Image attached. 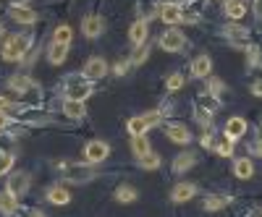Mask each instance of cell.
<instances>
[{
  "mask_svg": "<svg viewBox=\"0 0 262 217\" xmlns=\"http://www.w3.org/2000/svg\"><path fill=\"white\" fill-rule=\"evenodd\" d=\"M29 45H32V37L29 34H16L8 39V45L3 47V58L6 60H21L24 58V53H29Z\"/></svg>",
  "mask_w": 262,
  "mask_h": 217,
  "instance_id": "obj_1",
  "label": "cell"
},
{
  "mask_svg": "<svg viewBox=\"0 0 262 217\" xmlns=\"http://www.w3.org/2000/svg\"><path fill=\"white\" fill-rule=\"evenodd\" d=\"M92 81L90 79H79V76H74V79H69V86H66V94H69V100H76V102H84L86 97L92 94Z\"/></svg>",
  "mask_w": 262,
  "mask_h": 217,
  "instance_id": "obj_2",
  "label": "cell"
},
{
  "mask_svg": "<svg viewBox=\"0 0 262 217\" xmlns=\"http://www.w3.org/2000/svg\"><path fill=\"white\" fill-rule=\"evenodd\" d=\"M160 47H163L165 53H181V50L186 47V37H184V32H179V29H168V32H163V37H160Z\"/></svg>",
  "mask_w": 262,
  "mask_h": 217,
  "instance_id": "obj_3",
  "label": "cell"
},
{
  "mask_svg": "<svg viewBox=\"0 0 262 217\" xmlns=\"http://www.w3.org/2000/svg\"><path fill=\"white\" fill-rule=\"evenodd\" d=\"M107 155H111V147H107L105 141H90V144H86V149H84V160L92 162V165L105 162Z\"/></svg>",
  "mask_w": 262,
  "mask_h": 217,
  "instance_id": "obj_4",
  "label": "cell"
},
{
  "mask_svg": "<svg viewBox=\"0 0 262 217\" xmlns=\"http://www.w3.org/2000/svg\"><path fill=\"white\" fill-rule=\"evenodd\" d=\"M60 170L66 173V181H71V183H84V181L95 178V170H92V167H81V165H60Z\"/></svg>",
  "mask_w": 262,
  "mask_h": 217,
  "instance_id": "obj_5",
  "label": "cell"
},
{
  "mask_svg": "<svg viewBox=\"0 0 262 217\" xmlns=\"http://www.w3.org/2000/svg\"><path fill=\"white\" fill-rule=\"evenodd\" d=\"M8 194H13V197H24V194L29 191V173H13V176L8 178Z\"/></svg>",
  "mask_w": 262,
  "mask_h": 217,
  "instance_id": "obj_6",
  "label": "cell"
},
{
  "mask_svg": "<svg viewBox=\"0 0 262 217\" xmlns=\"http://www.w3.org/2000/svg\"><path fill=\"white\" fill-rule=\"evenodd\" d=\"M247 134V118H242V115H233V118H228L226 120V128H223V136H228V139H242Z\"/></svg>",
  "mask_w": 262,
  "mask_h": 217,
  "instance_id": "obj_7",
  "label": "cell"
},
{
  "mask_svg": "<svg viewBox=\"0 0 262 217\" xmlns=\"http://www.w3.org/2000/svg\"><path fill=\"white\" fill-rule=\"evenodd\" d=\"M8 16L16 21V24H34V21H37V11L29 8V6H11Z\"/></svg>",
  "mask_w": 262,
  "mask_h": 217,
  "instance_id": "obj_8",
  "label": "cell"
},
{
  "mask_svg": "<svg viewBox=\"0 0 262 217\" xmlns=\"http://www.w3.org/2000/svg\"><path fill=\"white\" fill-rule=\"evenodd\" d=\"M105 74H107V63H105L102 58H90V60H86V66H84V76L90 79V81L102 79Z\"/></svg>",
  "mask_w": 262,
  "mask_h": 217,
  "instance_id": "obj_9",
  "label": "cell"
},
{
  "mask_svg": "<svg viewBox=\"0 0 262 217\" xmlns=\"http://www.w3.org/2000/svg\"><path fill=\"white\" fill-rule=\"evenodd\" d=\"M102 27H105V21H102L100 16H95V13L84 16V21H81V32H84L86 37H97V34H102Z\"/></svg>",
  "mask_w": 262,
  "mask_h": 217,
  "instance_id": "obj_10",
  "label": "cell"
},
{
  "mask_svg": "<svg viewBox=\"0 0 262 217\" xmlns=\"http://www.w3.org/2000/svg\"><path fill=\"white\" fill-rule=\"evenodd\" d=\"M158 16L165 21V24H179L181 16H184V11H181L176 3H165V6H160V8H158Z\"/></svg>",
  "mask_w": 262,
  "mask_h": 217,
  "instance_id": "obj_11",
  "label": "cell"
},
{
  "mask_svg": "<svg viewBox=\"0 0 262 217\" xmlns=\"http://www.w3.org/2000/svg\"><path fill=\"white\" fill-rule=\"evenodd\" d=\"M194 194H196V186H194V183H179L176 188H173L170 199L176 202V204H184V202L194 199Z\"/></svg>",
  "mask_w": 262,
  "mask_h": 217,
  "instance_id": "obj_12",
  "label": "cell"
},
{
  "mask_svg": "<svg viewBox=\"0 0 262 217\" xmlns=\"http://www.w3.org/2000/svg\"><path fill=\"white\" fill-rule=\"evenodd\" d=\"M128 39L134 42L137 47H142L144 42H147V21H134V24H131V29H128Z\"/></svg>",
  "mask_w": 262,
  "mask_h": 217,
  "instance_id": "obj_13",
  "label": "cell"
},
{
  "mask_svg": "<svg viewBox=\"0 0 262 217\" xmlns=\"http://www.w3.org/2000/svg\"><path fill=\"white\" fill-rule=\"evenodd\" d=\"M165 134H168V139H170V141H176V144H189V139H191L189 128H184L181 123L168 126V128H165Z\"/></svg>",
  "mask_w": 262,
  "mask_h": 217,
  "instance_id": "obj_14",
  "label": "cell"
},
{
  "mask_svg": "<svg viewBox=\"0 0 262 217\" xmlns=\"http://www.w3.org/2000/svg\"><path fill=\"white\" fill-rule=\"evenodd\" d=\"M210 71H212V60H210L207 55H200V58L191 63V76H196V79L210 76Z\"/></svg>",
  "mask_w": 262,
  "mask_h": 217,
  "instance_id": "obj_15",
  "label": "cell"
},
{
  "mask_svg": "<svg viewBox=\"0 0 262 217\" xmlns=\"http://www.w3.org/2000/svg\"><path fill=\"white\" fill-rule=\"evenodd\" d=\"M63 115H69V118L79 120V118H84V115H86V107H84V102L66 100V102H63Z\"/></svg>",
  "mask_w": 262,
  "mask_h": 217,
  "instance_id": "obj_16",
  "label": "cell"
},
{
  "mask_svg": "<svg viewBox=\"0 0 262 217\" xmlns=\"http://www.w3.org/2000/svg\"><path fill=\"white\" fill-rule=\"evenodd\" d=\"M48 202H50V204L63 207V204H69V202H71V194L66 191L63 186H53V188L48 191Z\"/></svg>",
  "mask_w": 262,
  "mask_h": 217,
  "instance_id": "obj_17",
  "label": "cell"
},
{
  "mask_svg": "<svg viewBox=\"0 0 262 217\" xmlns=\"http://www.w3.org/2000/svg\"><path fill=\"white\" fill-rule=\"evenodd\" d=\"M247 13V0H226V16L228 18H242Z\"/></svg>",
  "mask_w": 262,
  "mask_h": 217,
  "instance_id": "obj_18",
  "label": "cell"
},
{
  "mask_svg": "<svg viewBox=\"0 0 262 217\" xmlns=\"http://www.w3.org/2000/svg\"><path fill=\"white\" fill-rule=\"evenodd\" d=\"M233 173H236V178H252V173H254V165L247 160V157H242V160H236V165H233Z\"/></svg>",
  "mask_w": 262,
  "mask_h": 217,
  "instance_id": "obj_19",
  "label": "cell"
},
{
  "mask_svg": "<svg viewBox=\"0 0 262 217\" xmlns=\"http://www.w3.org/2000/svg\"><path fill=\"white\" fill-rule=\"evenodd\" d=\"M16 209H18V199L13 197V194H8V191L0 194V212L11 214V212H16Z\"/></svg>",
  "mask_w": 262,
  "mask_h": 217,
  "instance_id": "obj_20",
  "label": "cell"
},
{
  "mask_svg": "<svg viewBox=\"0 0 262 217\" xmlns=\"http://www.w3.org/2000/svg\"><path fill=\"white\" fill-rule=\"evenodd\" d=\"M8 86H11L13 92H18V94H24L27 89H32V86H34V81H32L29 76H13V79L8 81Z\"/></svg>",
  "mask_w": 262,
  "mask_h": 217,
  "instance_id": "obj_21",
  "label": "cell"
},
{
  "mask_svg": "<svg viewBox=\"0 0 262 217\" xmlns=\"http://www.w3.org/2000/svg\"><path fill=\"white\" fill-rule=\"evenodd\" d=\"M228 202H231V199L223 197V194H212V197L205 199V209H207V212H217V209H223Z\"/></svg>",
  "mask_w": 262,
  "mask_h": 217,
  "instance_id": "obj_22",
  "label": "cell"
},
{
  "mask_svg": "<svg viewBox=\"0 0 262 217\" xmlns=\"http://www.w3.org/2000/svg\"><path fill=\"white\" fill-rule=\"evenodd\" d=\"M66 55H69V45H55V42H53V47H50V55H48V60L53 63V66H60V63L66 60Z\"/></svg>",
  "mask_w": 262,
  "mask_h": 217,
  "instance_id": "obj_23",
  "label": "cell"
},
{
  "mask_svg": "<svg viewBox=\"0 0 262 217\" xmlns=\"http://www.w3.org/2000/svg\"><path fill=\"white\" fill-rule=\"evenodd\" d=\"M71 37H74V29L63 24V27H58V29H55L53 42H55V45H71Z\"/></svg>",
  "mask_w": 262,
  "mask_h": 217,
  "instance_id": "obj_24",
  "label": "cell"
},
{
  "mask_svg": "<svg viewBox=\"0 0 262 217\" xmlns=\"http://www.w3.org/2000/svg\"><path fill=\"white\" fill-rule=\"evenodd\" d=\"M131 149H134L137 157L149 155V141H147V136H131Z\"/></svg>",
  "mask_w": 262,
  "mask_h": 217,
  "instance_id": "obj_25",
  "label": "cell"
},
{
  "mask_svg": "<svg viewBox=\"0 0 262 217\" xmlns=\"http://www.w3.org/2000/svg\"><path fill=\"white\" fill-rule=\"evenodd\" d=\"M212 147H215V152L221 157H231L233 155V139H228V136H221V139H217V144H212Z\"/></svg>",
  "mask_w": 262,
  "mask_h": 217,
  "instance_id": "obj_26",
  "label": "cell"
},
{
  "mask_svg": "<svg viewBox=\"0 0 262 217\" xmlns=\"http://www.w3.org/2000/svg\"><path fill=\"white\" fill-rule=\"evenodd\" d=\"M194 162H196V157L191 155V152H186V155H179V157H176V162H173V170L184 173V170H189Z\"/></svg>",
  "mask_w": 262,
  "mask_h": 217,
  "instance_id": "obj_27",
  "label": "cell"
},
{
  "mask_svg": "<svg viewBox=\"0 0 262 217\" xmlns=\"http://www.w3.org/2000/svg\"><path fill=\"white\" fill-rule=\"evenodd\" d=\"M126 128H128V134H131V136H144V134H147V126H144L142 115H134V118L128 120Z\"/></svg>",
  "mask_w": 262,
  "mask_h": 217,
  "instance_id": "obj_28",
  "label": "cell"
},
{
  "mask_svg": "<svg viewBox=\"0 0 262 217\" xmlns=\"http://www.w3.org/2000/svg\"><path fill=\"white\" fill-rule=\"evenodd\" d=\"M116 197H118V202L131 204V202H137V188H134V186H118Z\"/></svg>",
  "mask_w": 262,
  "mask_h": 217,
  "instance_id": "obj_29",
  "label": "cell"
},
{
  "mask_svg": "<svg viewBox=\"0 0 262 217\" xmlns=\"http://www.w3.org/2000/svg\"><path fill=\"white\" fill-rule=\"evenodd\" d=\"M139 165H142V170H158L160 167V157L155 155V152H149V155L139 157Z\"/></svg>",
  "mask_w": 262,
  "mask_h": 217,
  "instance_id": "obj_30",
  "label": "cell"
},
{
  "mask_svg": "<svg viewBox=\"0 0 262 217\" xmlns=\"http://www.w3.org/2000/svg\"><path fill=\"white\" fill-rule=\"evenodd\" d=\"M165 86H168V92H179L181 86H184V74H173V76H168Z\"/></svg>",
  "mask_w": 262,
  "mask_h": 217,
  "instance_id": "obj_31",
  "label": "cell"
},
{
  "mask_svg": "<svg viewBox=\"0 0 262 217\" xmlns=\"http://www.w3.org/2000/svg\"><path fill=\"white\" fill-rule=\"evenodd\" d=\"M142 120H144L147 128H152V126H158V123L163 120V113H160V110H149V113L142 115Z\"/></svg>",
  "mask_w": 262,
  "mask_h": 217,
  "instance_id": "obj_32",
  "label": "cell"
},
{
  "mask_svg": "<svg viewBox=\"0 0 262 217\" xmlns=\"http://www.w3.org/2000/svg\"><path fill=\"white\" fill-rule=\"evenodd\" d=\"M147 53H149V47H147V45H142V47L134 53V58H131V66H142V63L147 60Z\"/></svg>",
  "mask_w": 262,
  "mask_h": 217,
  "instance_id": "obj_33",
  "label": "cell"
},
{
  "mask_svg": "<svg viewBox=\"0 0 262 217\" xmlns=\"http://www.w3.org/2000/svg\"><path fill=\"white\" fill-rule=\"evenodd\" d=\"M11 167H13V157L8 155V152H3V155H0V176H6Z\"/></svg>",
  "mask_w": 262,
  "mask_h": 217,
  "instance_id": "obj_34",
  "label": "cell"
},
{
  "mask_svg": "<svg viewBox=\"0 0 262 217\" xmlns=\"http://www.w3.org/2000/svg\"><path fill=\"white\" fill-rule=\"evenodd\" d=\"M221 92H223V81H221V79H210V94L217 97Z\"/></svg>",
  "mask_w": 262,
  "mask_h": 217,
  "instance_id": "obj_35",
  "label": "cell"
},
{
  "mask_svg": "<svg viewBox=\"0 0 262 217\" xmlns=\"http://www.w3.org/2000/svg\"><path fill=\"white\" fill-rule=\"evenodd\" d=\"M128 66H131V60H118L116 66H113V74H118V76H123L126 71H128Z\"/></svg>",
  "mask_w": 262,
  "mask_h": 217,
  "instance_id": "obj_36",
  "label": "cell"
},
{
  "mask_svg": "<svg viewBox=\"0 0 262 217\" xmlns=\"http://www.w3.org/2000/svg\"><path fill=\"white\" fill-rule=\"evenodd\" d=\"M13 107H16V105H13L11 100H6V97H0V113H8V110H13Z\"/></svg>",
  "mask_w": 262,
  "mask_h": 217,
  "instance_id": "obj_37",
  "label": "cell"
},
{
  "mask_svg": "<svg viewBox=\"0 0 262 217\" xmlns=\"http://www.w3.org/2000/svg\"><path fill=\"white\" fill-rule=\"evenodd\" d=\"M196 120H200V123H210V120H212V115H210L207 110H196Z\"/></svg>",
  "mask_w": 262,
  "mask_h": 217,
  "instance_id": "obj_38",
  "label": "cell"
},
{
  "mask_svg": "<svg viewBox=\"0 0 262 217\" xmlns=\"http://www.w3.org/2000/svg\"><path fill=\"white\" fill-rule=\"evenodd\" d=\"M257 60H259V50L249 47V66H257Z\"/></svg>",
  "mask_w": 262,
  "mask_h": 217,
  "instance_id": "obj_39",
  "label": "cell"
},
{
  "mask_svg": "<svg viewBox=\"0 0 262 217\" xmlns=\"http://www.w3.org/2000/svg\"><path fill=\"white\" fill-rule=\"evenodd\" d=\"M252 94L254 97H262V81H254L252 84Z\"/></svg>",
  "mask_w": 262,
  "mask_h": 217,
  "instance_id": "obj_40",
  "label": "cell"
},
{
  "mask_svg": "<svg viewBox=\"0 0 262 217\" xmlns=\"http://www.w3.org/2000/svg\"><path fill=\"white\" fill-rule=\"evenodd\" d=\"M8 123H11V118H8L6 113H0V131H3V128H6Z\"/></svg>",
  "mask_w": 262,
  "mask_h": 217,
  "instance_id": "obj_41",
  "label": "cell"
},
{
  "mask_svg": "<svg viewBox=\"0 0 262 217\" xmlns=\"http://www.w3.org/2000/svg\"><path fill=\"white\" fill-rule=\"evenodd\" d=\"M254 11H257V16L262 18V0H254Z\"/></svg>",
  "mask_w": 262,
  "mask_h": 217,
  "instance_id": "obj_42",
  "label": "cell"
},
{
  "mask_svg": "<svg viewBox=\"0 0 262 217\" xmlns=\"http://www.w3.org/2000/svg\"><path fill=\"white\" fill-rule=\"evenodd\" d=\"M254 152H257V155H259V157H262V139H259V141H257V144H254Z\"/></svg>",
  "mask_w": 262,
  "mask_h": 217,
  "instance_id": "obj_43",
  "label": "cell"
},
{
  "mask_svg": "<svg viewBox=\"0 0 262 217\" xmlns=\"http://www.w3.org/2000/svg\"><path fill=\"white\" fill-rule=\"evenodd\" d=\"M13 6H27V0H13Z\"/></svg>",
  "mask_w": 262,
  "mask_h": 217,
  "instance_id": "obj_44",
  "label": "cell"
},
{
  "mask_svg": "<svg viewBox=\"0 0 262 217\" xmlns=\"http://www.w3.org/2000/svg\"><path fill=\"white\" fill-rule=\"evenodd\" d=\"M32 217H45V214H42V212H37V214H32Z\"/></svg>",
  "mask_w": 262,
  "mask_h": 217,
  "instance_id": "obj_45",
  "label": "cell"
},
{
  "mask_svg": "<svg viewBox=\"0 0 262 217\" xmlns=\"http://www.w3.org/2000/svg\"><path fill=\"white\" fill-rule=\"evenodd\" d=\"M252 217H262V212H254V214H252Z\"/></svg>",
  "mask_w": 262,
  "mask_h": 217,
  "instance_id": "obj_46",
  "label": "cell"
},
{
  "mask_svg": "<svg viewBox=\"0 0 262 217\" xmlns=\"http://www.w3.org/2000/svg\"><path fill=\"white\" fill-rule=\"evenodd\" d=\"M3 32H6V29H3V24H0V37H3Z\"/></svg>",
  "mask_w": 262,
  "mask_h": 217,
  "instance_id": "obj_47",
  "label": "cell"
}]
</instances>
